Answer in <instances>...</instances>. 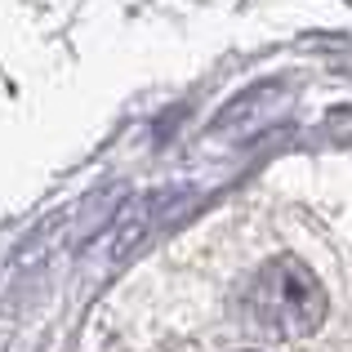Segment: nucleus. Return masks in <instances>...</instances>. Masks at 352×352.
I'll list each match as a JSON object with an SVG mask.
<instances>
[{
    "instance_id": "f257e3e1",
    "label": "nucleus",
    "mask_w": 352,
    "mask_h": 352,
    "mask_svg": "<svg viewBox=\"0 0 352 352\" xmlns=\"http://www.w3.org/2000/svg\"><path fill=\"white\" fill-rule=\"evenodd\" d=\"M241 312H245L250 330H258V335L303 339L326 317V290H321V281L299 258L281 254V258H272V263H263L245 281Z\"/></svg>"
}]
</instances>
